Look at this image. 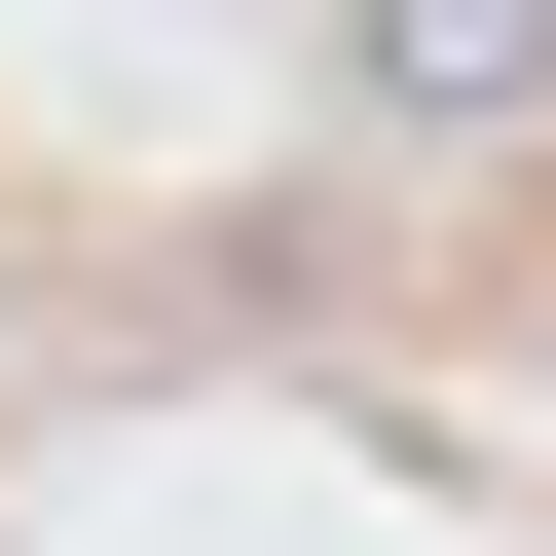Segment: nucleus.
<instances>
[{"label":"nucleus","mask_w":556,"mask_h":556,"mask_svg":"<svg viewBox=\"0 0 556 556\" xmlns=\"http://www.w3.org/2000/svg\"><path fill=\"white\" fill-rule=\"evenodd\" d=\"M371 112L408 149H556V0H371Z\"/></svg>","instance_id":"obj_1"}]
</instances>
